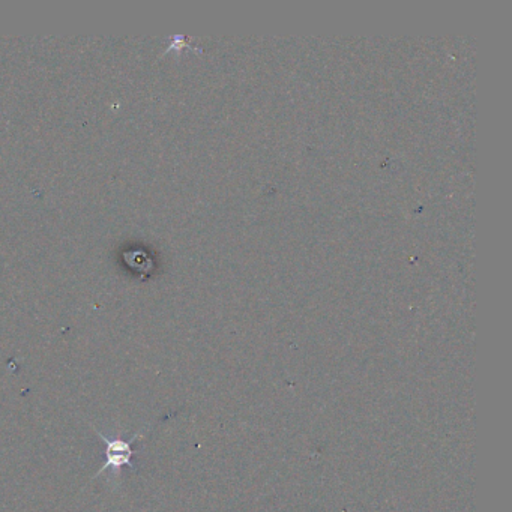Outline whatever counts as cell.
I'll return each instance as SVG.
<instances>
[{
    "instance_id": "6da1fadb",
    "label": "cell",
    "mask_w": 512,
    "mask_h": 512,
    "mask_svg": "<svg viewBox=\"0 0 512 512\" xmlns=\"http://www.w3.org/2000/svg\"><path fill=\"white\" fill-rule=\"evenodd\" d=\"M92 428L106 443V461H104V466L95 473L94 478H100L106 470H112L116 476L119 475V470L122 467H130L134 470L133 458L136 457V451L133 448L134 439L125 440L121 436L109 437L98 431L97 428Z\"/></svg>"
}]
</instances>
